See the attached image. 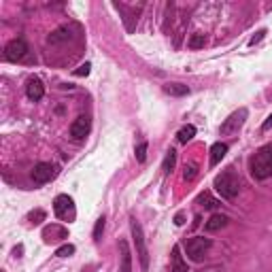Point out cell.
Segmentation results:
<instances>
[{"label":"cell","mask_w":272,"mask_h":272,"mask_svg":"<svg viewBox=\"0 0 272 272\" xmlns=\"http://www.w3.org/2000/svg\"><path fill=\"white\" fill-rule=\"evenodd\" d=\"M72 253H74V245H62L58 251H56L58 257H70Z\"/></svg>","instance_id":"cell-25"},{"label":"cell","mask_w":272,"mask_h":272,"mask_svg":"<svg viewBox=\"0 0 272 272\" xmlns=\"http://www.w3.org/2000/svg\"><path fill=\"white\" fill-rule=\"evenodd\" d=\"M211 241L204 236H193V238H187V241L183 243L185 247V253H187V257L191 259V262H202L204 259V253L211 249Z\"/></svg>","instance_id":"cell-4"},{"label":"cell","mask_w":272,"mask_h":272,"mask_svg":"<svg viewBox=\"0 0 272 272\" xmlns=\"http://www.w3.org/2000/svg\"><path fill=\"white\" fill-rule=\"evenodd\" d=\"M196 175H198V166H196V164H185L183 179H185V181H193Z\"/></svg>","instance_id":"cell-23"},{"label":"cell","mask_w":272,"mask_h":272,"mask_svg":"<svg viewBox=\"0 0 272 272\" xmlns=\"http://www.w3.org/2000/svg\"><path fill=\"white\" fill-rule=\"evenodd\" d=\"M177 164V151L175 149H168L166 151V158H164V164H162V170H164V175H170L172 168Z\"/></svg>","instance_id":"cell-18"},{"label":"cell","mask_w":272,"mask_h":272,"mask_svg":"<svg viewBox=\"0 0 272 272\" xmlns=\"http://www.w3.org/2000/svg\"><path fill=\"white\" fill-rule=\"evenodd\" d=\"M43 238H45L47 245L58 243V241H62V238H68V230L66 227H62V225L51 223V225H47L45 230H43Z\"/></svg>","instance_id":"cell-11"},{"label":"cell","mask_w":272,"mask_h":272,"mask_svg":"<svg viewBox=\"0 0 272 272\" xmlns=\"http://www.w3.org/2000/svg\"><path fill=\"white\" fill-rule=\"evenodd\" d=\"M53 211H56V217L58 219H68V217L74 215V202L70 196L66 193H62L58 196L56 200H53Z\"/></svg>","instance_id":"cell-8"},{"label":"cell","mask_w":272,"mask_h":272,"mask_svg":"<svg viewBox=\"0 0 272 272\" xmlns=\"http://www.w3.org/2000/svg\"><path fill=\"white\" fill-rule=\"evenodd\" d=\"M90 128H92L90 117L88 115H79L70 124V136H72V140H83L85 136L90 134Z\"/></svg>","instance_id":"cell-9"},{"label":"cell","mask_w":272,"mask_h":272,"mask_svg":"<svg viewBox=\"0 0 272 272\" xmlns=\"http://www.w3.org/2000/svg\"><path fill=\"white\" fill-rule=\"evenodd\" d=\"M130 230H132V238H134V245H136V255L140 259V268L147 270L149 268V251H147V243H145V234H143V227L140 223L134 219H130Z\"/></svg>","instance_id":"cell-3"},{"label":"cell","mask_w":272,"mask_h":272,"mask_svg":"<svg viewBox=\"0 0 272 272\" xmlns=\"http://www.w3.org/2000/svg\"><path fill=\"white\" fill-rule=\"evenodd\" d=\"M90 70H92V64H90V62H85V64H81V66L74 70L72 74H74V77H88Z\"/></svg>","instance_id":"cell-26"},{"label":"cell","mask_w":272,"mask_h":272,"mask_svg":"<svg viewBox=\"0 0 272 272\" xmlns=\"http://www.w3.org/2000/svg\"><path fill=\"white\" fill-rule=\"evenodd\" d=\"M247 117H249L247 108H238L236 113H232V115L221 124V134H236L238 130L243 128V124L247 122Z\"/></svg>","instance_id":"cell-6"},{"label":"cell","mask_w":272,"mask_h":272,"mask_svg":"<svg viewBox=\"0 0 272 272\" xmlns=\"http://www.w3.org/2000/svg\"><path fill=\"white\" fill-rule=\"evenodd\" d=\"M26 96L30 98L32 102H38L43 96H45V85L38 77H30L26 83Z\"/></svg>","instance_id":"cell-10"},{"label":"cell","mask_w":272,"mask_h":272,"mask_svg":"<svg viewBox=\"0 0 272 272\" xmlns=\"http://www.w3.org/2000/svg\"><path fill=\"white\" fill-rule=\"evenodd\" d=\"M45 217H47V215H45V211H41V209H36V211H32V213L28 215V221L36 225V223H41V221H45Z\"/></svg>","instance_id":"cell-24"},{"label":"cell","mask_w":272,"mask_h":272,"mask_svg":"<svg viewBox=\"0 0 272 272\" xmlns=\"http://www.w3.org/2000/svg\"><path fill=\"white\" fill-rule=\"evenodd\" d=\"M215 189L225 200H234L236 198L238 191H241V179H238L234 168H227V170L221 172V175L215 177Z\"/></svg>","instance_id":"cell-2"},{"label":"cell","mask_w":272,"mask_h":272,"mask_svg":"<svg viewBox=\"0 0 272 272\" xmlns=\"http://www.w3.org/2000/svg\"><path fill=\"white\" fill-rule=\"evenodd\" d=\"M70 38V28L68 26H62L58 30H53L51 34L47 36V41L51 43V45H58V43H64V41H68Z\"/></svg>","instance_id":"cell-15"},{"label":"cell","mask_w":272,"mask_h":272,"mask_svg":"<svg viewBox=\"0 0 272 272\" xmlns=\"http://www.w3.org/2000/svg\"><path fill=\"white\" fill-rule=\"evenodd\" d=\"M136 160L143 164V162L147 160V143H140L138 147H136Z\"/></svg>","instance_id":"cell-28"},{"label":"cell","mask_w":272,"mask_h":272,"mask_svg":"<svg viewBox=\"0 0 272 272\" xmlns=\"http://www.w3.org/2000/svg\"><path fill=\"white\" fill-rule=\"evenodd\" d=\"M119 251H122V266H119V272H132V255H130V249H128L126 241L119 243Z\"/></svg>","instance_id":"cell-13"},{"label":"cell","mask_w":272,"mask_h":272,"mask_svg":"<svg viewBox=\"0 0 272 272\" xmlns=\"http://www.w3.org/2000/svg\"><path fill=\"white\" fill-rule=\"evenodd\" d=\"M225 153H227V145L225 143H215L211 147V166L219 164V162L225 158Z\"/></svg>","instance_id":"cell-16"},{"label":"cell","mask_w":272,"mask_h":272,"mask_svg":"<svg viewBox=\"0 0 272 272\" xmlns=\"http://www.w3.org/2000/svg\"><path fill=\"white\" fill-rule=\"evenodd\" d=\"M56 177V166L51 162H38V164L32 168V181L36 185H45Z\"/></svg>","instance_id":"cell-7"},{"label":"cell","mask_w":272,"mask_h":272,"mask_svg":"<svg viewBox=\"0 0 272 272\" xmlns=\"http://www.w3.org/2000/svg\"><path fill=\"white\" fill-rule=\"evenodd\" d=\"M227 221H230V219H227L225 215L215 213V215L211 217V219L204 223V227H206V232H217V230H221V227H225V225H227Z\"/></svg>","instance_id":"cell-12"},{"label":"cell","mask_w":272,"mask_h":272,"mask_svg":"<svg viewBox=\"0 0 272 272\" xmlns=\"http://www.w3.org/2000/svg\"><path fill=\"white\" fill-rule=\"evenodd\" d=\"M264 34H266V30H259V32H257V34H255V36H253L251 41H249V45H251V47H253V45H255V43H259V41H262V38H264Z\"/></svg>","instance_id":"cell-29"},{"label":"cell","mask_w":272,"mask_h":272,"mask_svg":"<svg viewBox=\"0 0 272 272\" xmlns=\"http://www.w3.org/2000/svg\"><path fill=\"white\" fill-rule=\"evenodd\" d=\"M28 43L24 38H13L9 43V45L5 47V58L9 62H21L28 58Z\"/></svg>","instance_id":"cell-5"},{"label":"cell","mask_w":272,"mask_h":272,"mask_svg":"<svg viewBox=\"0 0 272 272\" xmlns=\"http://www.w3.org/2000/svg\"><path fill=\"white\" fill-rule=\"evenodd\" d=\"M115 9H119V11H122V13H126V17H124V21H126V28H128V32H132V30H134V26H136V21H138L136 13H130L128 7H124V5H115Z\"/></svg>","instance_id":"cell-19"},{"label":"cell","mask_w":272,"mask_h":272,"mask_svg":"<svg viewBox=\"0 0 272 272\" xmlns=\"http://www.w3.org/2000/svg\"><path fill=\"white\" fill-rule=\"evenodd\" d=\"M172 268H170V272H189L187 270V262H183V255H181V249L179 247H175L172 249Z\"/></svg>","instance_id":"cell-14"},{"label":"cell","mask_w":272,"mask_h":272,"mask_svg":"<svg viewBox=\"0 0 272 272\" xmlns=\"http://www.w3.org/2000/svg\"><path fill=\"white\" fill-rule=\"evenodd\" d=\"M164 92L170 94V96H187L189 88H187V85H183V83H166Z\"/></svg>","instance_id":"cell-17"},{"label":"cell","mask_w":272,"mask_h":272,"mask_svg":"<svg viewBox=\"0 0 272 272\" xmlns=\"http://www.w3.org/2000/svg\"><path fill=\"white\" fill-rule=\"evenodd\" d=\"M198 202H200V204L204 206V209H209V211H215V209H217V206H219V204H221L219 200H215V198H213V196H211L209 191H204V193H200V196H198Z\"/></svg>","instance_id":"cell-20"},{"label":"cell","mask_w":272,"mask_h":272,"mask_svg":"<svg viewBox=\"0 0 272 272\" xmlns=\"http://www.w3.org/2000/svg\"><path fill=\"white\" fill-rule=\"evenodd\" d=\"M270 128H272V113H270V117L264 122V130H270Z\"/></svg>","instance_id":"cell-31"},{"label":"cell","mask_w":272,"mask_h":272,"mask_svg":"<svg viewBox=\"0 0 272 272\" xmlns=\"http://www.w3.org/2000/svg\"><path fill=\"white\" fill-rule=\"evenodd\" d=\"M249 170H251V177L257 181H264L272 177V145H266L257 151V153L249 162Z\"/></svg>","instance_id":"cell-1"},{"label":"cell","mask_w":272,"mask_h":272,"mask_svg":"<svg viewBox=\"0 0 272 272\" xmlns=\"http://www.w3.org/2000/svg\"><path fill=\"white\" fill-rule=\"evenodd\" d=\"M175 223H177V225H183V223H185V215H183V213H177V215H175Z\"/></svg>","instance_id":"cell-30"},{"label":"cell","mask_w":272,"mask_h":272,"mask_svg":"<svg viewBox=\"0 0 272 272\" xmlns=\"http://www.w3.org/2000/svg\"><path fill=\"white\" fill-rule=\"evenodd\" d=\"M204 43H206V36L204 34H191V38H189V43H187V47L189 49H202L204 47Z\"/></svg>","instance_id":"cell-22"},{"label":"cell","mask_w":272,"mask_h":272,"mask_svg":"<svg viewBox=\"0 0 272 272\" xmlns=\"http://www.w3.org/2000/svg\"><path fill=\"white\" fill-rule=\"evenodd\" d=\"M102 232H104V217H100V219L96 221V227H94V241H100Z\"/></svg>","instance_id":"cell-27"},{"label":"cell","mask_w":272,"mask_h":272,"mask_svg":"<svg viewBox=\"0 0 272 272\" xmlns=\"http://www.w3.org/2000/svg\"><path fill=\"white\" fill-rule=\"evenodd\" d=\"M196 136V126H183L181 130H179V134H177V138H179V143H189V140Z\"/></svg>","instance_id":"cell-21"}]
</instances>
